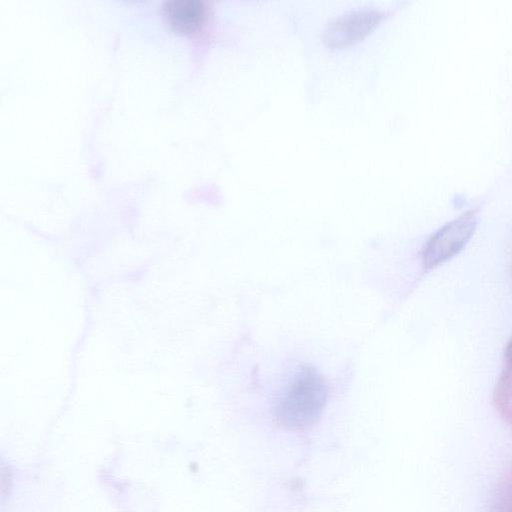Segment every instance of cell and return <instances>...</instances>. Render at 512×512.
I'll use <instances>...</instances> for the list:
<instances>
[{"label": "cell", "instance_id": "obj_1", "mask_svg": "<svg viewBox=\"0 0 512 512\" xmlns=\"http://www.w3.org/2000/svg\"><path fill=\"white\" fill-rule=\"evenodd\" d=\"M327 399L324 376L312 365H302L277 401L274 416L286 429H305L320 419Z\"/></svg>", "mask_w": 512, "mask_h": 512}, {"label": "cell", "instance_id": "obj_2", "mask_svg": "<svg viewBox=\"0 0 512 512\" xmlns=\"http://www.w3.org/2000/svg\"><path fill=\"white\" fill-rule=\"evenodd\" d=\"M477 226L474 211H467L442 226L426 242L422 250V263L434 268L458 254L471 239Z\"/></svg>", "mask_w": 512, "mask_h": 512}, {"label": "cell", "instance_id": "obj_3", "mask_svg": "<svg viewBox=\"0 0 512 512\" xmlns=\"http://www.w3.org/2000/svg\"><path fill=\"white\" fill-rule=\"evenodd\" d=\"M384 12L358 9L334 18L323 32V41L329 48L340 49L363 40L384 19Z\"/></svg>", "mask_w": 512, "mask_h": 512}, {"label": "cell", "instance_id": "obj_4", "mask_svg": "<svg viewBox=\"0 0 512 512\" xmlns=\"http://www.w3.org/2000/svg\"><path fill=\"white\" fill-rule=\"evenodd\" d=\"M204 4L197 0H172L165 2L163 14L169 25L179 32H192L202 23Z\"/></svg>", "mask_w": 512, "mask_h": 512}, {"label": "cell", "instance_id": "obj_5", "mask_svg": "<svg viewBox=\"0 0 512 512\" xmlns=\"http://www.w3.org/2000/svg\"><path fill=\"white\" fill-rule=\"evenodd\" d=\"M505 358L507 362L512 364V339L509 341L506 350H505Z\"/></svg>", "mask_w": 512, "mask_h": 512}]
</instances>
